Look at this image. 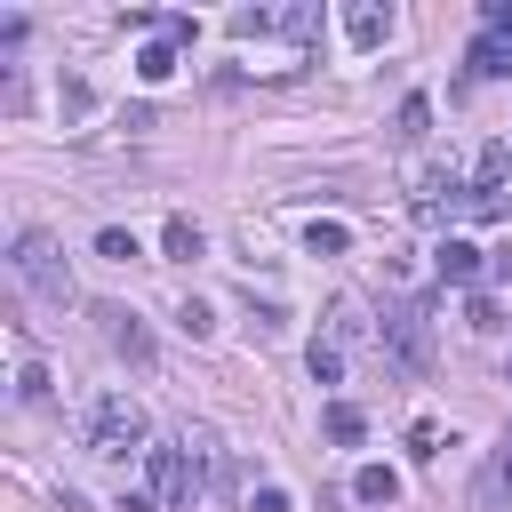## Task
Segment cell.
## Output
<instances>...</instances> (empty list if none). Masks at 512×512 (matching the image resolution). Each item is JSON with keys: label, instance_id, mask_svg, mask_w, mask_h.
Returning a JSON list of instances; mask_svg holds the SVG:
<instances>
[{"label": "cell", "instance_id": "cell-3", "mask_svg": "<svg viewBox=\"0 0 512 512\" xmlns=\"http://www.w3.org/2000/svg\"><path fill=\"white\" fill-rule=\"evenodd\" d=\"M88 456H104V464L144 456V408L128 392H96L88 400Z\"/></svg>", "mask_w": 512, "mask_h": 512}, {"label": "cell", "instance_id": "cell-16", "mask_svg": "<svg viewBox=\"0 0 512 512\" xmlns=\"http://www.w3.org/2000/svg\"><path fill=\"white\" fill-rule=\"evenodd\" d=\"M472 72H480V80L512 72V40H488V32H480V40H472Z\"/></svg>", "mask_w": 512, "mask_h": 512}, {"label": "cell", "instance_id": "cell-10", "mask_svg": "<svg viewBox=\"0 0 512 512\" xmlns=\"http://www.w3.org/2000/svg\"><path fill=\"white\" fill-rule=\"evenodd\" d=\"M320 432H328L336 448H360V440H368V416H360L352 400H328V416H320Z\"/></svg>", "mask_w": 512, "mask_h": 512}, {"label": "cell", "instance_id": "cell-12", "mask_svg": "<svg viewBox=\"0 0 512 512\" xmlns=\"http://www.w3.org/2000/svg\"><path fill=\"white\" fill-rule=\"evenodd\" d=\"M352 496H360V504H392V496H400V472H392V464H360V472H352Z\"/></svg>", "mask_w": 512, "mask_h": 512}, {"label": "cell", "instance_id": "cell-18", "mask_svg": "<svg viewBox=\"0 0 512 512\" xmlns=\"http://www.w3.org/2000/svg\"><path fill=\"white\" fill-rule=\"evenodd\" d=\"M136 72H144V80H168V72H176V40H152V48L136 56Z\"/></svg>", "mask_w": 512, "mask_h": 512}, {"label": "cell", "instance_id": "cell-14", "mask_svg": "<svg viewBox=\"0 0 512 512\" xmlns=\"http://www.w3.org/2000/svg\"><path fill=\"white\" fill-rule=\"evenodd\" d=\"M304 360H312V384H344V344H336V336H312Z\"/></svg>", "mask_w": 512, "mask_h": 512}, {"label": "cell", "instance_id": "cell-19", "mask_svg": "<svg viewBox=\"0 0 512 512\" xmlns=\"http://www.w3.org/2000/svg\"><path fill=\"white\" fill-rule=\"evenodd\" d=\"M96 256H112V264H128V256H136V232H120V224H104V232H96Z\"/></svg>", "mask_w": 512, "mask_h": 512}, {"label": "cell", "instance_id": "cell-11", "mask_svg": "<svg viewBox=\"0 0 512 512\" xmlns=\"http://www.w3.org/2000/svg\"><path fill=\"white\" fill-rule=\"evenodd\" d=\"M432 136V104L424 96H400V112H392V144H424Z\"/></svg>", "mask_w": 512, "mask_h": 512}, {"label": "cell", "instance_id": "cell-4", "mask_svg": "<svg viewBox=\"0 0 512 512\" xmlns=\"http://www.w3.org/2000/svg\"><path fill=\"white\" fill-rule=\"evenodd\" d=\"M144 480H152V504L160 512H192V496H200V464L184 456V440L144 448Z\"/></svg>", "mask_w": 512, "mask_h": 512}, {"label": "cell", "instance_id": "cell-1", "mask_svg": "<svg viewBox=\"0 0 512 512\" xmlns=\"http://www.w3.org/2000/svg\"><path fill=\"white\" fill-rule=\"evenodd\" d=\"M8 272H16V288H24L40 312H64V304H80V288H72V272H64V248H56L40 224H24V232H16V248H8Z\"/></svg>", "mask_w": 512, "mask_h": 512}, {"label": "cell", "instance_id": "cell-15", "mask_svg": "<svg viewBox=\"0 0 512 512\" xmlns=\"http://www.w3.org/2000/svg\"><path fill=\"white\" fill-rule=\"evenodd\" d=\"M160 248H168L176 264H192V256H200V224H192V216H168V232H160Z\"/></svg>", "mask_w": 512, "mask_h": 512}, {"label": "cell", "instance_id": "cell-9", "mask_svg": "<svg viewBox=\"0 0 512 512\" xmlns=\"http://www.w3.org/2000/svg\"><path fill=\"white\" fill-rule=\"evenodd\" d=\"M384 32H392V8H368V0H360V8L344 16V40H352V48H384Z\"/></svg>", "mask_w": 512, "mask_h": 512}, {"label": "cell", "instance_id": "cell-21", "mask_svg": "<svg viewBox=\"0 0 512 512\" xmlns=\"http://www.w3.org/2000/svg\"><path fill=\"white\" fill-rule=\"evenodd\" d=\"M248 512H296V504H288V488H256V496H248Z\"/></svg>", "mask_w": 512, "mask_h": 512}, {"label": "cell", "instance_id": "cell-20", "mask_svg": "<svg viewBox=\"0 0 512 512\" xmlns=\"http://www.w3.org/2000/svg\"><path fill=\"white\" fill-rule=\"evenodd\" d=\"M160 40H176V48H192V40H200V24H192V16H160Z\"/></svg>", "mask_w": 512, "mask_h": 512}, {"label": "cell", "instance_id": "cell-6", "mask_svg": "<svg viewBox=\"0 0 512 512\" xmlns=\"http://www.w3.org/2000/svg\"><path fill=\"white\" fill-rule=\"evenodd\" d=\"M96 328H104V344L120 352V360H136V368H152V328L128 312V304H96Z\"/></svg>", "mask_w": 512, "mask_h": 512}, {"label": "cell", "instance_id": "cell-2", "mask_svg": "<svg viewBox=\"0 0 512 512\" xmlns=\"http://www.w3.org/2000/svg\"><path fill=\"white\" fill-rule=\"evenodd\" d=\"M376 352H392L400 376H424V368H432V312H424L416 296L384 304V320H376Z\"/></svg>", "mask_w": 512, "mask_h": 512}, {"label": "cell", "instance_id": "cell-13", "mask_svg": "<svg viewBox=\"0 0 512 512\" xmlns=\"http://www.w3.org/2000/svg\"><path fill=\"white\" fill-rule=\"evenodd\" d=\"M504 168H512V144H488V152L472 160V192H480V200H496V184H504Z\"/></svg>", "mask_w": 512, "mask_h": 512}, {"label": "cell", "instance_id": "cell-5", "mask_svg": "<svg viewBox=\"0 0 512 512\" xmlns=\"http://www.w3.org/2000/svg\"><path fill=\"white\" fill-rule=\"evenodd\" d=\"M264 32H280V40H320V8H232V40H264Z\"/></svg>", "mask_w": 512, "mask_h": 512}, {"label": "cell", "instance_id": "cell-22", "mask_svg": "<svg viewBox=\"0 0 512 512\" xmlns=\"http://www.w3.org/2000/svg\"><path fill=\"white\" fill-rule=\"evenodd\" d=\"M504 376H512V360H504Z\"/></svg>", "mask_w": 512, "mask_h": 512}, {"label": "cell", "instance_id": "cell-17", "mask_svg": "<svg viewBox=\"0 0 512 512\" xmlns=\"http://www.w3.org/2000/svg\"><path fill=\"white\" fill-rule=\"evenodd\" d=\"M304 248H312V256H344V248H352V232L328 216V224H312V232H304Z\"/></svg>", "mask_w": 512, "mask_h": 512}, {"label": "cell", "instance_id": "cell-7", "mask_svg": "<svg viewBox=\"0 0 512 512\" xmlns=\"http://www.w3.org/2000/svg\"><path fill=\"white\" fill-rule=\"evenodd\" d=\"M432 264H440V280H448V288H472V280H480V248H472L464 232H448V240L432 248Z\"/></svg>", "mask_w": 512, "mask_h": 512}, {"label": "cell", "instance_id": "cell-8", "mask_svg": "<svg viewBox=\"0 0 512 512\" xmlns=\"http://www.w3.org/2000/svg\"><path fill=\"white\" fill-rule=\"evenodd\" d=\"M472 504H480V512H504V504H512V448H496V456L480 464V488H472Z\"/></svg>", "mask_w": 512, "mask_h": 512}]
</instances>
